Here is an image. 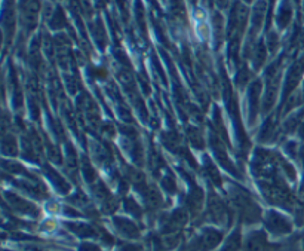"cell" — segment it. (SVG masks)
<instances>
[{
    "label": "cell",
    "instance_id": "cell-3",
    "mask_svg": "<svg viewBox=\"0 0 304 251\" xmlns=\"http://www.w3.org/2000/svg\"><path fill=\"white\" fill-rule=\"evenodd\" d=\"M220 239H221V235H220L218 232H215V230H206V232L203 233L202 239H200V241H202L200 244L203 245L205 250H209V248L215 247Z\"/></svg>",
    "mask_w": 304,
    "mask_h": 251
},
{
    "label": "cell",
    "instance_id": "cell-4",
    "mask_svg": "<svg viewBox=\"0 0 304 251\" xmlns=\"http://www.w3.org/2000/svg\"><path fill=\"white\" fill-rule=\"evenodd\" d=\"M239 250V233H234L223 248V251H237Z\"/></svg>",
    "mask_w": 304,
    "mask_h": 251
},
{
    "label": "cell",
    "instance_id": "cell-2",
    "mask_svg": "<svg viewBox=\"0 0 304 251\" xmlns=\"http://www.w3.org/2000/svg\"><path fill=\"white\" fill-rule=\"evenodd\" d=\"M266 244V236L260 232L257 233H252L248 241H246V247L245 250L246 251H263V247Z\"/></svg>",
    "mask_w": 304,
    "mask_h": 251
},
{
    "label": "cell",
    "instance_id": "cell-1",
    "mask_svg": "<svg viewBox=\"0 0 304 251\" xmlns=\"http://www.w3.org/2000/svg\"><path fill=\"white\" fill-rule=\"evenodd\" d=\"M267 226H268L273 232H277V233H280V232H288V230H289L288 221H286L283 217L277 215V214H270V217L267 218Z\"/></svg>",
    "mask_w": 304,
    "mask_h": 251
}]
</instances>
